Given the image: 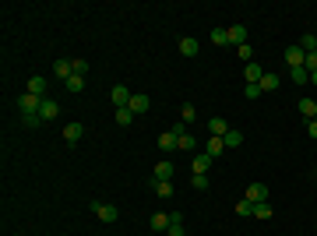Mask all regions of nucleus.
Masks as SVG:
<instances>
[{"label": "nucleus", "instance_id": "58836bf2", "mask_svg": "<svg viewBox=\"0 0 317 236\" xmlns=\"http://www.w3.org/2000/svg\"><path fill=\"white\" fill-rule=\"evenodd\" d=\"M314 120H317V116H314Z\"/></svg>", "mask_w": 317, "mask_h": 236}, {"label": "nucleus", "instance_id": "f257e3e1", "mask_svg": "<svg viewBox=\"0 0 317 236\" xmlns=\"http://www.w3.org/2000/svg\"><path fill=\"white\" fill-rule=\"evenodd\" d=\"M92 212H95L102 222H116V219H120L116 205H109V201H92Z\"/></svg>", "mask_w": 317, "mask_h": 236}, {"label": "nucleus", "instance_id": "9b49d317", "mask_svg": "<svg viewBox=\"0 0 317 236\" xmlns=\"http://www.w3.org/2000/svg\"><path fill=\"white\" fill-rule=\"evenodd\" d=\"M25 92H32V95H39V99H43V92H46V78H43V74H32V78H28V85H25Z\"/></svg>", "mask_w": 317, "mask_h": 236}, {"label": "nucleus", "instance_id": "393cba45", "mask_svg": "<svg viewBox=\"0 0 317 236\" xmlns=\"http://www.w3.org/2000/svg\"><path fill=\"white\" fill-rule=\"evenodd\" d=\"M289 78L296 81V85H307V81H310V71H307V67H293V71H289Z\"/></svg>", "mask_w": 317, "mask_h": 236}, {"label": "nucleus", "instance_id": "7c9ffc66", "mask_svg": "<svg viewBox=\"0 0 317 236\" xmlns=\"http://www.w3.org/2000/svg\"><path fill=\"white\" fill-rule=\"evenodd\" d=\"M180 116H183V124H194V120H197V106H194V102H187Z\"/></svg>", "mask_w": 317, "mask_h": 236}, {"label": "nucleus", "instance_id": "f3484780", "mask_svg": "<svg viewBox=\"0 0 317 236\" xmlns=\"http://www.w3.org/2000/svg\"><path fill=\"white\" fill-rule=\"evenodd\" d=\"M296 109H300V116H307V120H314V116H317V102H314V99H300Z\"/></svg>", "mask_w": 317, "mask_h": 236}, {"label": "nucleus", "instance_id": "a211bd4d", "mask_svg": "<svg viewBox=\"0 0 317 236\" xmlns=\"http://www.w3.org/2000/svg\"><path fill=\"white\" fill-rule=\"evenodd\" d=\"M131 113H134V116L148 113V95H134V99H131Z\"/></svg>", "mask_w": 317, "mask_h": 236}, {"label": "nucleus", "instance_id": "e433bc0d", "mask_svg": "<svg viewBox=\"0 0 317 236\" xmlns=\"http://www.w3.org/2000/svg\"><path fill=\"white\" fill-rule=\"evenodd\" d=\"M307 134H310V138L317 141V120H310V124H307Z\"/></svg>", "mask_w": 317, "mask_h": 236}, {"label": "nucleus", "instance_id": "c756f323", "mask_svg": "<svg viewBox=\"0 0 317 236\" xmlns=\"http://www.w3.org/2000/svg\"><path fill=\"white\" fill-rule=\"evenodd\" d=\"M222 141H226V148H240V145H243V134H240V131H229Z\"/></svg>", "mask_w": 317, "mask_h": 236}, {"label": "nucleus", "instance_id": "1a4fd4ad", "mask_svg": "<svg viewBox=\"0 0 317 236\" xmlns=\"http://www.w3.org/2000/svg\"><path fill=\"white\" fill-rule=\"evenodd\" d=\"M158 148H162V152H176V148H180V138H176L173 131H166V134H158Z\"/></svg>", "mask_w": 317, "mask_h": 236}, {"label": "nucleus", "instance_id": "0eeeda50", "mask_svg": "<svg viewBox=\"0 0 317 236\" xmlns=\"http://www.w3.org/2000/svg\"><path fill=\"white\" fill-rule=\"evenodd\" d=\"M81 134H85V127H81V124H64V141H67V145H78Z\"/></svg>", "mask_w": 317, "mask_h": 236}, {"label": "nucleus", "instance_id": "c9c22d12", "mask_svg": "<svg viewBox=\"0 0 317 236\" xmlns=\"http://www.w3.org/2000/svg\"><path fill=\"white\" fill-rule=\"evenodd\" d=\"M243 95H247V99H257V95H261V85H247Z\"/></svg>", "mask_w": 317, "mask_h": 236}, {"label": "nucleus", "instance_id": "dca6fc26", "mask_svg": "<svg viewBox=\"0 0 317 236\" xmlns=\"http://www.w3.org/2000/svg\"><path fill=\"white\" fill-rule=\"evenodd\" d=\"M247 85H261V78H264V71H261V64H247Z\"/></svg>", "mask_w": 317, "mask_h": 236}, {"label": "nucleus", "instance_id": "bb28decb", "mask_svg": "<svg viewBox=\"0 0 317 236\" xmlns=\"http://www.w3.org/2000/svg\"><path fill=\"white\" fill-rule=\"evenodd\" d=\"M116 124H120V127H127V124H134V113H131V106H124V109H116Z\"/></svg>", "mask_w": 317, "mask_h": 236}, {"label": "nucleus", "instance_id": "20e7f679", "mask_svg": "<svg viewBox=\"0 0 317 236\" xmlns=\"http://www.w3.org/2000/svg\"><path fill=\"white\" fill-rule=\"evenodd\" d=\"M39 116H43V124H53V120L60 116V106H57L53 99H43V106H39Z\"/></svg>", "mask_w": 317, "mask_h": 236}, {"label": "nucleus", "instance_id": "2eb2a0df", "mask_svg": "<svg viewBox=\"0 0 317 236\" xmlns=\"http://www.w3.org/2000/svg\"><path fill=\"white\" fill-rule=\"evenodd\" d=\"M282 85V78L275 74V71H264V78H261V92H275Z\"/></svg>", "mask_w": 317, "mask_h": 236}, {"label": "nucleus", "instance_id": "ddd939ff", "mask_svg": "<svg viewBox=\"0 0 317 236\" xmlns=\"http://www.w3.org/2000/svg\"><path fill=\"white\" fill-rule=\"evenodd\" d=\"M173 173H176V166H173V162H166V159H162V162H155V180H173Z\"/></svg>", "mask_w": 317, "mask_h": 236}, {"label": "nucleus", "instance_id": "4be33fe9", "mask_svg": "<svg viewBox=\"0 0 317 236\" xmlns=\"http://www.w3.org/2000/svg\"><path fill=\"white\" fill-rule=\"evenodd\" d=\"M152 229H155V233H166V229H169V215H166V212H155V215H152Z\"/></svg>", "mask_w": 317, "mask_h": 236}, {"label": "nucleus", "instance_id": "72a5a7b5", "mask_svg": "<svg viewBox=\"0 0 317 236\" xmlns=\"http://www.w3.org/2000/svg\"><path fill=\"white\" fill-rule=\"evenodd\" d=\"M236 215H254V205H250L247 198H240L236 201Z\"/></svg>", "mask_w": 317, "mask_h": 236}, {"label": "nucleus", "instance_id": "2f4dec72", "mask_svg": "<svg viewBox=\"0 0 317 236\" xmlns=\"http://www.w3.org/2000/svg\"><path fill=\"white\" fill-rule=\"evenodd\" d=\"M194 148H197L194 134H180V152H194Z\"/></svg>", "mask_w": 317, "mask_h": 236}, {"label": "nucleus", "instance_id": "39448f33", "mask_svg": "<svg viewBox=\"0 0 317 236\" xmlns=\"http://www.w3.org/2000/svg\"><path fill=\"white\" fill-rule=\"evenodd\" d=\"M229 131H233L229 120H222V116H212V120H208V134H212V138H226Z\"/></svg>", "mask_w": 317, "mask_h": 236}, {"label": "nucleus", "instance_id": "423d86ee", "mask_svg": "<svg viewBox=\"0 0 317 236\" xmlns=\"http://www.w3.org/2000/svg\"><path fill=\"white\" fill-rule=\"evenodd\" d=\"M247 201H250V205L268 201V187H264V183H250V187H247Z\"/></svg>", "mask_w": 317, "mask_h": 236}, {"label": "nucleus", "instance_id": "f8f14e48", "mask_svg": "<svg viewBox=\"0 0 317 236\" xmlns=\"http://www.w3.org/2000/svg\"><path fill=\"white\" fill-rule=\"evenodd\" d=\"M197 50H201V43H197V39H190V35H183V39H180V53H183V57H197Z\"/></svg>", "mask_w": 317, "mask_h": 236}, {"label": "nucleus", "instance_id": "9d476101", "mask_svg": "<svg viewBox=\"0 0 317 236\" xmlns=\"http://www.w3.org/2000/svg\"><path fill=\"white\" fill-rule=\"evenodd\" d=\"M71 74H74V64H71V60H57V64H53V78L67 81Z\"/></svg>", "mask_w": 317, "mask_h": 236}, {"label": "nucleus", "instance_id": "4c0bfd02", "mask_svg": "<svg viewBox=\"0 0 317 236\" xmlns=\"http://www.w3.org/2000/svg\"><path fill=\"white\" fill-rule=\"evenodd\" d=\"M310 81H314V85H317V71H314V74H310Z\"/></svg>", "mask_w": 317, "mask_h": 236}, {"label": "nucleus", "instance_id": "f704fd0d", "mask_svg": "<svg viewBox=\"0 0 317 236\" xmlns=\"http://www.w3.org/2000/svg\"><path fill=\"white\" fill-rule=\"evenodd\" d=\"M71 64H74V74H81V78H85V74H88V71H92V67H88V60H85V57H78V60H71Z\"/></svg>", "mask_w": 317, "mask_h": 236}, {"label": "nucleus", "instance_id": "4468645a", "mask_svg": "<svg viewBox=\"0 0 317 236\" xmlns=\"http://www.w3.org/2000/svg\"><path fill=\"white\" fill-rule=\"evenodd\" d=\"M229 43H233V46H243V43H247V25H229Z\"/></svg>", "mask_w": 317, "mask_h": 236}, {"label": "nucleus", "instance_id": "c85d7f7f", "mask_svg": "<svg viewBox=\"0 0 317 236\" xmlns=\"http://www.w3.org/2000/svg\"><path fill=\"white\" fill-rule=\"evenodd\" d=\"M236 53H240V60H243V64H254V46H250V43L236 46Z\"/></svg>", "mask_w": 317, "mask_h": 236}, {"label": "nucleus", "instance_id": "473e14b6", "mask_svg": "<svg viewBox=\"0 0 317 236\" xmlns=\"http://www.w3.org/2000/svg\"><path fill=\"white\" fill-rule=\"evenodd\" d=\"M64 85H67V92H81V88H85V78H81V74H71Z\"/></svg>", "mask_w": 317, "mask_h": 236}, {"label": "nucleus", "instance_id": "7ed1b4c3", "mask_svg": "<svg viewBox=\"0 0 317 236\" xmlns=\"http://www.w3.org/2000/svg\"><path fill=\"white\" fill-rule=\"evenodd\" d=\"M286 64H289V71H293V67H303V64H307V53L300 50V43H296V46H286Z\"/></svg>", "mask_w": 317, "mask_h": 236}, {"label": "nucleus", "instance_id": "b1692460", "mask_svg": "<svg viewBox=\"0 0 317 236\" xmlns=\"http://www.w3.org/2000/svg\"><path fill=\"white\" fill-rule=\"evenodd\" d=\"M271 212H275V208H271L268 201H261V205H254V219H261V222H264V219H271Z\"/></svg>", "mask_w": 317, "mask_h": 236}, {"label": "nucleus", "instance_id": "a878e982", "mask_svg": "<svg viewBox=\"0 0 317 236\" xmlns=\"http://www.w3.org/2000/svg\"><path fill=\"white\" fill-rule=\"evenodd\" d=\"M300 50L303 53H317V35H300Z\"/></svg>", "mask_w": 317, "mask_h": 236}, {"label": "nucleus", "instance_id": "cd10ccee", "mask_svg": "<svg viewBox=\"0 0 317 236\" xmlns=\"http://www.w3.org/2000/svg\"><path fill=\"white\" fill-rule=\"evenodd\" d=\"M190 187L194 190H208V173H194L190 176Z\"/></svg>", "mask_w": 317, "mask_h": 236}, {"label": "nucleus", "instance_id": "aec40b11", "mask_svg": "<svg viewBox=\"0 0 317 236\" xmlns=\"http://www.w3.org/2000/svg\"><path fill=\"white\" fill-rule=\"evenodd\" d=\"M152 190H155L158 198H173V183L169 180H152Z\"/></svg>", "mask_w": 317, "mask_h": 236}, {"label": "nucleus", "instance_id": "f03ea898", "mask_svg": "<svg viewBox=\"0 0 317 236\" xmlns=\"http://www.w3.org/2000/svg\"><path fill=\"white\" fill-rule=\"evenodd\" d=\"M109 99H113V106H116V109H124V106H131V99H134V92H131L127 85H113V92H109Z\"/></svg>", "mask_w": 317, "mask_h": 236}, {"label": "nucleus", "instance_id": "5701e85b", "mask_svg": "<svg viewBox=\"0 0 317 236\" xmlns=\"http://www.w3.org/2000/svg\"><path fill=\"white\" fill-rule=\"evenodd\" d=\"M215 46H229V28H212V35H208Z\"/></svg>", "mask_w": 317, "mask_h": 236}, {"label": "nucleus", "instance_id": "6ab92c4d", "mask_svg": "<svg viewBox=\"0 0 317 236\" xmlns=\"http://www.w3.org/2000/svg\"><path fill=\"white\" fill-rule=\"evenodd\" d=\"M222 152H226V141H222V138H208V152H205V155L219 159Z\"/></svg>", "mask_w": 317, "mask_h": 236}, {"label": "nucleus", "instance_id": "6e6552de", "mask_svg": "<svg viewBox=\"0 0 317 236\" xmlns=\"http://www.w3.org/2000/svg\"><path fill=\"white\" fill-rule=\"evenodd\" d=\"M166 236H183V212H169V229Z\"/></svg>", "mask_w": 317, "mask_h": 236}, {"label": "nucleus", "instance_id": "412c9836", "mask_svg": "<svg viewBox=\"0 0 317 236\" xmlns=\"http://www.w3.org/2000/svg\"><path fill=\"white\" fill-rule=\"evenodd\" d=\"M212 162H215L212 155H201V152H197V155H194V173H208V169H212Z\"/></svg>", "mask_w": 317, "mask_h": 236}]
</instances>
